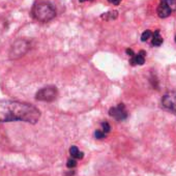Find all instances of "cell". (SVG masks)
<instances>
[{"label":"cell","mask_w":176,"mask_h":176,"mask_svg":"<svg viewBox=\"0 0 176 176\" xmlns=\"http://www.w3.org/2000/svg\"><path fill=\"white\" fill-rule=\"evenodd\" d=\"M175 42H176V37H175Z\"/></svg>","instance_id":"d6986e66"},{"label":"cell","mask_w":176,"mask_h":176,"mask_svg":"<svg viewBox=\"0 0 176 176\" xmlns=\"http://www.w3.org/2000/svg\"><path fill=\"white\" fill-rule=\"evenodd\" d=\"M109 113H110V116H112L116 120H124L128 117V113H126V110H125L123 104H119L116 107L111 108Z\"/></svg>","instance_id":"52a82bcc"},{"label":"cell","mask_w":176,"mask_h":176,"mask_svg":"<svg viewBox=\"0 0 176 176\" xmlns=\"http://www.w3.org/2000/svg\"><path fill=\"white\" fill-rule=\"evenodd\" d=\"M151 34L152 33H151L150 30H146V31H144L142 33V35H141V40H142V42H146V40L151 36Z\"/></svg>","instance_id":"7c38bea8"},{"label":"cell","mask_w":176,"mask_h":176,"mask_svg":"<svg viewBox=\"0 0 176 176\" xmlns=\"http://www.w3.org/2000/svg\"><path fill=\"white\" fill-rule=\"evenodd\" d=\"M126 53L128 54V56H131V57H133L134 55H135V53L133 52V50H132V49H126Z\"/></svg>","instance_id":"e0dca14e"},{"label":"cell","mask_w":176,"mask_h":176,"mask_svg":"<svg viewBox=\"0 0 176 176\" xmlns=\"http://www.w3.org/2000/svg\"><path fill=\"white\" fill-rule=\"evenodd\" d=\"M28 50V43L24 40H17L16 43L13 45L9 52L11 58H19V57L23 56Z\"/></svg>","instance_id":"5b68a950"},{"label":"cell","mask_w":176,"mask_h":176,"mask_svg":"<svg viewBox=\"0 0 176 176\" xmlns=\"http://www.w3.org/2000/svg\"><path fill=\"white\" fill-rule=\"evenodd\" d=\"M145 55H146V53L144 51H140L138 54H135L133 57H131L130 63H131L132 66H136V64L142 66L145 62Z\"/></svg>","instance_id":"ba28073f"},{"label":"cell","mask_w":176,"mask_h":176,"mask_svg":"<svg viewBox=\"0 0 176 176\" xmlns=\"http://www.w3.org/2000/svg\"><path fill=\"white\" fill-rule=\"evenodd\" d=\"M32 14L36 20L40 21V22H49L53 18H55L56 11L51 4L42 2L34 5L33 9H32Z\"/></svg>","instance_id":"7a4b0ae2"},{"label":"cell","mask_w":176,"mask_h":176,"mask_svg":"<svg viewBox=\"0 0 176 176\" xmlns=\"http://www.w3.org/2000/svg\"><path fill=\"white\" fill-rule=\"evenodd\" d=\"M69 154H71V157H74V159H83V152L79 151L77 146H71L69 149Z\"/></svg>","instance_id":"30bf717a"},{"label":"cell","mask_w":176,"mask_h":176,"mask_svg":"<svg viewBox=\"0 0 176 176\" xmlns=\"http://www.w3.org/2000/svg\"><path fill=\"white\" fill-rule=\"evenodd\" d=\"M151 44H152V46H155V47H159L163 44V37L159 35V30H156L154 33V38H152Z\"/></svg>","instance_id":"9c48e42d"},{"label":"cell","mask_w":176,"mask_h":176,"mask_svg":"<svg viewBox=\"0 0 176 176\" xmlns=\"http://www.w3.org/2000/svg\"><path fill=\"white\" fill-rule=\"evenodd\" d=\"M176 11L175 0H162L157 7V15L159 18H167Z\"/></svg>","instance_id":"3957f363"},{"label":"cell","mask_w":176,"mask_h":176,"mask_svg":"<svg viewBox=\"0 0 176 176\" xmlns=\"http://www.w3.org/2000/svg\"><path fill=\"white\" fill-rule=\"evenodd\" d=\"M76 165H77V162H76L74 159H68L67 164H66V166H67L68 168H74V167H76Z\"/></svg>","instance_id":"9a60e30c"},{"label":"cell","mask_w":176,"mask_h":176,"mask_svg":"<svg viewBox=\"0 0 176 176\" xmlns=\"http://www.w3.org/2000/svg\"><path fill=\"white\" fill-rule=\"evenodd\" d=\"M120 1H121V0H109V2L114 4V5H118L120 3Z\"/></svg>","instance_id":"2e32d148"},{"label":"cell","mask_w":176,"mask_h":176,"mask_svg":"<svg viewBox=\"0 0 176 176\" xmlns=\"http://www.w3.org/2000/svg\"><path fill=\"white\" fill-rule=\"evenodd\" d=\"M102 126H103V132H104L105 134H107V133H109V132H110L111 126H110V124H109V123H108L107 121L103 122V123H102Z\"/></svg>","instance_id":"4fadbf2b"},{"label":"cell","mask_w":176,"mask_h":176,"mask_svg":"<svg viewBox=\"0 0 176 176\" xmlns=\"http://www.w3.org/2000/svg\"><path fill=\"white\" fill-rule=\"evenodd\" d=\"M40 112L34 106L17 101H0V122L25 121L35 123Z\"/></svg>","instance_id":"6da1fadb"},{"label":"cell","mask_w":176,"mask_h":176,"mask_svg":"<svg viewBox=\"0 0 176 176\" xmlns=\"http://www.w3.org/2000/svg\"><path fill=\"white\" fill-rule=\"evenodd\" d=\"M162 105L166 110L176 113V92L171 91L166 93L162 99Z\"/></svg>","instance_id":"8992f818"},{"label":"cell","mask_w":176,"mask_h":176,"mask_svg":"<svg viewBox=\"0 0 176 176\" xmlns=\"http://www.w3.org/2000/svg\"><path fill=\"white\" fill-rule=\"evenodd\" d=\"M117 17V11H112V13H107L106 15L103 16V18H105L107 20H112V19H115Z\"/></svg>","instance_id":"8fae6325"},{"label":"cell","mask_w":176,"mask_h":176,"mask_svg":"<svg viewBox=\"0 0 176 176\" xmlns=\"http://www.w3.org/2000/svg\"><path fill=\"white\" fill-rule=\"evenodd\" d=\"M80 2H84V1H87V0H79Z\"/></svg>","instance_id":"ac0fdd59"},{"label":"cell","mask_w":176,"mask_h":176,"mask_svg":"<svg viewBox=\"0 0 176 176\" xmlns=\"http://www.w3.org/2000/svg\"><path fill=\"white\" fill-rule=\"evenodd\" d=\"M57 97V89L54 86H49L37 91L36 99L44 102H52Z\"/></svg>","instance_id":"277c9868"},{"label":"cell","mask_w":176,"mask_h":176,"mask_svg":"<svg viewBox=\"0 0 176 176\" xmlns=\"http://www.w3.org/2000/svg\"><path fill=\"white\" fill-rule=\"evenodd\" d=\"M94 136H95L97 139H104V138L106 137V134L103 131H97L95 133H94Z\"/></svg>","instance_id":"5bb4252c"}]
</instances>
